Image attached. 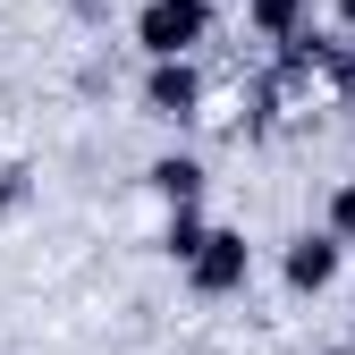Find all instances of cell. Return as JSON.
Masks as SVG:
<instances>
[{
    "label": "cell",
    "mask_w": 355,
    "mask_h": 355,
    "mask_svg": "<svg viewBox=\"0 0 355 355\" xmlns=\"http://www.w3.org/2000/svg\"><path fill=\"white\" fill-rule=\"evenodd\" d=\"M245 279H254L245 229H211V237L195 245V262H187V288H195V296H245Z\"/></svg>",
    "instance_id": "2"
},
{
    "label": "cell",
    "mask_w": 355,
    "mask_h": 355,
    "mask_svg": "<svg viewBox=\"0 0 355 355\" xmlns=\"http://www.w3.org/2000/svg\"><path fill=\"white\" fill-rule=\"evenodd\" d=\"M9 203H26V178H17V169H0V211H9Z\"/></svg>",
    "instance_id": "9"
},
{
    "label": "cell",
    "mask_w": 355,
    "mask_h": 355,
    "mask_svg": "<svg viewBox=\"0 0 355 355\" xmlns=\"http://www.w3.org/2000/svg\"><path fill=\"white\" fill-rule=\"evenodd\" d=\"M338 262H347V237H338V229H304V237H288V254H279V279H288L296 296H322V288H338Z\"/></svg>",
    "instance_id": "3"
},
{
    "label": "cell",
    "mask_w": 355,
    "mask_h": 355,
    "mask_svg": "<svg viewBox=\"0 0 355 355\" xmlns=\"http://www.w3.org/2000/svg\"><path fill=\"white\" fill-rule=\"evenodd\" d=\"M330 229L355 245V178H338V187H330Z\"/></svg>",
    "instance_id": "8"
},
{
    "label": "cell",
    "mask_w": 355,
    "mask_h": 355,
    "mask_svg": "<svg viewBox=\"0 0 355 355\" xmlns=\"http://www.w3.org/2000/svg\"><path fill=\"white\" fill-rule=\"evenodd\" d=\"M203 34H211V0H144V9H136L144 60H195Z\"/></svg>",
    "instance_id": "1"
},
{
    "label": "cell",
    "mask_w": 355,
    "mask_h": 355,
    "mask_svg": "<svg viewBox=\"0 0 355 355\" xmlns=\"http://www.w3.org/2000/svg\"><path fill=\"white\" fill-rule=\"evenodd\" d=\"M304 9H313V0H245V17H254V34H271V42L304 34Z\"/></svg>",
    "instance_id": "7"
},
{
    "label": "cell",
    "mask_w": 355,
    "mask_h": 355,
    "mask_svg": "<svg viewBox=\"0 0 355 355\" xmlns=\"http://www.w3.org/2000/svg\"><path fill=\"white\" fill-rule=\"evenodd\" d=\"M153 195L161 203H203V161L195 153H161L153 161Z\"/></svg>",
    "instance_id": "5"
},
{
    "label": "cell",
    "mask_w": 355,
    "mask_h": 355,
    "mask_svg": "<svg viewBox=\"0 0 355 355\" xmlns=\"http://www.w3.org/2000/svg\"><path fill=\"white\" fill-rule=\"evenodd\" d=\"M211 237V220H203V203H169V229H161V254L169 262H195V245Z\"/></svg>",
    "instance_id": "6"
},
{
    "label": "cell",
    "mask_w": 355,
    "mask_h": 355,
    "mask_svg": "<svg viewBox=\"0 0 355 355\" xmlns=\"http://www.w3.org/2000/svg\"><path fill=\"white\" fill-rule=\"evenodd\" d=\"M144 110L169 119V127H187V119L203 110V76H195L187 60H153V76H144Z\"/></svg>",
    "instance_id": "4"
}]
</instances>
